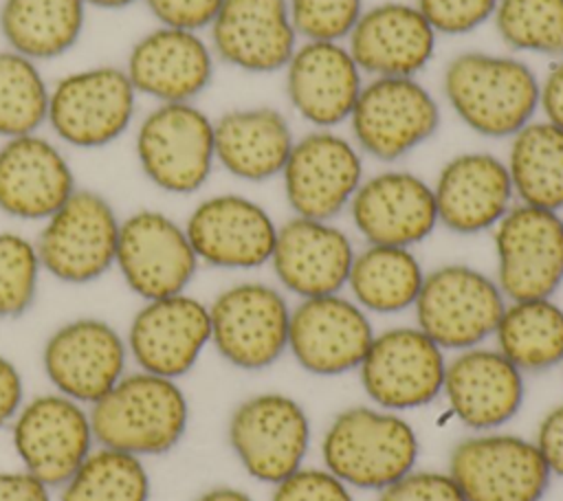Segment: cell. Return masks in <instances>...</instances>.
<instances>
[{"label": "cell", "instance_id": "obj_1", "mask_svg": "<svg viewBox=\"0 0 563 501\" xmlns=\"http://www.w3.org/2000/svg\"><path fill=\"white\" fill-rule=\"evenodd\" d=\"M440 92L464 127L484 138L508 141L537 119L539 75L515 53L468 48L446 59Z\"/></svg>", "mask_w": 563, "mask_h": 501}, {"label": "cell", "instance_id": "obj_2", "mask_svg": "<svg viewBox=\"0 0 563 501\" xmlns=\"http://www.w3.org/2000/svg\"><path fill=\"white\" fill-rule=\"evenodd\" d=\"M88 413L97 446L141 459L174 450L189 424V402L178 380L143 369L125 371Z\"/></svg>", "mask_w": 563, "mask_h": 501}, {"label": "cell", "instance_id": "obj_3", "mask_svg": "<svg viewBox=\"0 0 563 501\" xmlns=\"http://www.w3.org/2000/svg\"><path fill=\"white\" fill-rule=\"evenodd\" d=\"M325 468L345 486L383 490L418 459V435L396 411L352 407L341 411L321 442Z\"/></svg>", "mask_w": 563, "mask_h": 501}, {"label": "cell", "instance_id": "obj_4", "mask_svg": "<svg viewBox=\"0 0 563 501\" xmlns=\"http://www.w3.org/2000/svg\"><path fill=\"white\" fill-rule=\"evenodd\" d=\"M440 123L442 103L418 77H367L345 125L363 156L389 165L431 141Z\"/></svg>", "mask_w": 563, "mask_h": 501}, {"label": "cell", "instance_id": "obj_5", "mask_svg": "<svg viewBox=\"0 0 563 501\" xmlns=\"http://www.w3.org/2000/svg\"><path fill=\"white\" fill-rule=\"evenodd\" d=\"M136 99L123 66L77 68L51 84L46 125L66 147H108L132 127Z\"/></svg>", "mask_w": 563, "mask_h": 501}, {"label": "cell", "instance_id": "obj_6", "mask_svg": "<svg viewBox=\"0 0 563 501\" xmlns=\"http://www.w3.org/2000/svg\"><path fill=\"white\" fill-rule=\"evenodd\" d=\"M134 156L143 176L161 191H200L213 167V119L194 103H154L134 132Z\"/></svg>", "mask_w": 563, "mask_h": 501}, {"label": "cell", "instance_id": "obj_7", "mask_svg": "<svg viewBox=\"0 0 563 501\" xmlns=\"http://www.w3.org/2000/svg\"><path fill=\"white\" fill-rule=\"evenodd\" d=\"M121 218L106 196L75 189L73 196L42 222L35 237L42 270L68 286L101 279L114 268Z\"/></svg>", "mask_w": 563, "mask_h": 501}, {"label": "cell", "instance_id": "obj_8", "mask_svg": "<svg viewBox=\"0 0 563 501\" xmlns=\"http://www.w3.org/2000/svg\"><path fill=\"white\" fill-rule=\"evenodd\" d=\"M506 308L497 281L466 264H444L424 272L413 303L416 325L442 349H468L495 334Z\"/></svg>", "mask_w": 563, "mask_h": 501}, {"label": "cell", "instance_id": "obj_9", "mask_svg": "<svg viewBox=\"0 0 563 501\" xmlns=\"http://www.w3.org/2000/svg\"><path fill=\"white\" fill-rule=\"evenodd\" d=\"M211 345L233 367L264 369L288 349L290 305L264 281H238L209 303Z\"/></svg>", "mask_w": 563, "mask_h": 501}, {"label": "cell", "instance_id": "obj_10", "mask_svg": "<svg viewBox=\"0 0 563 501\" xmlns=\"http://www.w3.org/2000/svg\"><path fill=\"white\" fill-rule=\"evenodd\" d=\"M279 178L295 215L334 220L365 178L363 154L347 134L310 127L295 138Z\"/></svg>", "mask_w": 563, "mask_h": 501}, {"label": "cell", "instance_id": "obj_11", "mask_svg": "<svg viewBox=\"0 0 563 501\" xmlns=\"http://www.w3.org/2000/svg\"><path fill=\"white\" fill-rule=\"evenodd\" d=\"M9 428L22 468L51 488L64 486L97 446L88 407L57 391L24 400Z\"/></svg>", "mask_w": 563, "mask_h": 501}, {"label": "cell", "instance_id": "obj_12", "mask_svg": "<svg viewBox=\"0 0 563 501\" xmlns=\"http://www.w3.org/2000/svg\"><path fill=\"white\" fill-rule=\"evenodd\" d=\"M495 281L506 301L545 299L563 283V218L515 202L493 229Z\"/></svg>", "mask_w": 563, "mask_h": 501}, {"label": "cell", "instance_id": "obj_13", "mask_svg": "<svg viewBox=\"0 0 563 501\" xmlns=\"http://www.w3.org/2000/svg\"><path fill=\"white\" fill-rule=\"evenodd\" d=\"M227 435L253 479L279 483L301 468L310 446V420L290 396L257 393L233 409Z\"/></svg>", "mask_w": 563, "mask_h": 501}, {"label": "cell", "instance_id": "obj_14", "mask_svg": "<svg viewBox=\"0 0 563 501\" xmlns=\"http://www.w3.org/2000/svg\"><path fill=\"white\" fill-rule=\"evenodd\" d=\"M128 360L125 336L97 316H77L57 325L42 347V369L53 391L86 407L121 380Z\"/></svg>", "mask_w": 563, "mask_h": 501}, {"label": "cell", "instance_id": "obj_15", "mask_svg": "<svg viewBox=\"0 0 563 501\" xmlns=\"http://www.w3.org/2000/svg\"><path fill=\"white\" fill-rule=\"evenodd\" d=\"M198 266L185 226L167 213L139 209L121 220L114 268L141 301L187 292Z\"/></svg>", "mask_w": 563, "mask_h": 501}, {"label": "cell", "instance_id": "obj_16", "mask_svg": "<svg viewBox=\"0 0 563 501\" xmlns=\"http://www.w3.org/2000/svg\"><path fill=\"white\" fill-rule=\"evenodd\" d=\"M449 475L466 501H541L552 477L534 442L510 433L462 439Z\"/></svg>", "mask_w": 563, "mask_h": 501}, {"label": "cell", "instance_id": "obj_17", "mask_svg": "<svg viewBox=\"0 0 563 501\" xmlns=\"http://www.w3.org/2000/svg\"><path fill=\"white\" fill-rule=\"evenodd\" d=\"M358 369L365 393L380 409L405 411L442 393L446 360L444 349L418 325H400L374 334Z\"/></svg>", "mask_w": 563, "mask_h": 501}, {"label": "cell", "instance_id": "obj_18", "mask_svg": "<svg viewBox=\"0 0 563 501\" xmlns=\"http://www.w3.org/2000/svg\"><path fill=\"white\" fill-rule=\"evenodd\" d=\"M209 343V303L189 292L143 301L125 332L128 354L136 369L174 380L194 369Z\"/></svg>", "mask_w": 563, "mask_h": 501}, {"label": "cell", "instance_id": "obj_19", "mask_svg": "<svg viewBox=\"0 0 563 501\" xmlns=\"http://www.w3.org/2000/svg\"><path fill=\"white\" fill-rule=\"evenodd\" d=\"M183 226L198 261L224 270H253L268 264L277 237L271 213L242 193L202 198Z\"/></svg>", "mask_w": 563, "mask_h": 501}, {"label": "cell", "instance_id": "obj_20", "mask_svg": "<svg viewBox=\"0 0 563 501\" xmlns=\"http://www.w3.org/2000/svg\"><path fill=\"white\" fill-rule=\"evenodd\" d=\"M216 55L200 31L156 24L128 51L123 70L139 97L194 103L213 81Z\"/></svg>", "mask_w": 563, "mask_h": 501}, {"label": "cell", "instance_id": "obj_21", "mask_svg": "<svg viewBox=\"0 0 563 501\" xmlns=\"http://www.w3.org/2000/svg\"><path fill=\"white\" fill-rule=\"evenodd\" d=\"M290 110L314 130H339L365 84L345 42L299 40L282 70Z\"/></svg>", "mask_w": 563, "mask_h": 501}, {"label": "cell", "instance_id": "obj_22", "mask_svg": "<svg viewBox=\"0 0 563 501\" xmlns=\"http://www.w3.org/2000/svg\"><path fill=\"white\" fill-rule=\"evenodd\" d=\"M372 338L367 312L341 292L299 299L290 308L288 349L310 374L339 376L356 369Z\"/></svg>", "mask_w": 563, "mask_h": 501}, {"label": "cell", "instance_id": "obj_23", "mask_svg": "<svg viewBox=\"0 0 563 501\" xmlns=\"http://www.w3.org/2000/svg\"><path fill=\"white\" fill-rule=\"evenodd\" d=\"M347 211L365 244L413 248L438 226L431 185L422 176L396 167L365 176Z\"/></svg>", "mask_w": 563, "mask_h": 501}, {"label": "cell", "instance_id": "obj_24", "mask_svg": "<svg viewBox=\"0 0 563 501\" xmlns=\"http://www.w3.org/2000/svg\"><path fill=\"white\" fill-rule=\"evenodd\" d=\"M216 62L246 73H282L299 44L286 0H222L207 29Z\"/></svg>", "mask_w": 563, "mask_h": 501}, {"label": "cell", "instance_id": "obj_25", "mask_svg": "<svg viewBox=\"0 0 563 501\" xmlns=\"http://www.w3.org/2000/svg\"><path fill=\"white\" fill-rule=\"evenodd\" d=\"M345 46L367 77H418L435 55L438 33L413 2L365 7Z\"/></svg>", "mask_w": 563, "mask_h": 501}, {"label": "cell", "instance_id": "obj_26", "mask_svg": "<svg viewBox=\"0 0 563 501\" xmlns=\"http://www.w3.org/2000/svg\"><path fill=\"white\" fill-rule=\"evenodd\" d=\"M77 189L62 143L33 132L0 141V213L44 222Z\"/></svg>", "mask_w": 563, "mask_h": 501}, {"label": "cell", "instance_id": "obj_27", "mask_svg": "<svg viewBox=\"0 0 563 501\" xmlns=\"http://www.w3.org/2000/svg\"><path fill=\"white\" fill-rule=\"evenodd\" d=\"M431 189L438 224L457 235L493 231L515 204L506 160L484 149L453 154L440 167Z\"/></svg>", "mask_w": 563, "mask_h": 501}, {"label": "cell", "instance_id": "obj_28", "mask_svg": "<svg viewBox=\"0 0 563 501\" xmlns=\"http://www.w3.org/2000/svg\"><path fill=\"white\" fill-rule=\"evenodd\" d=\"M354 255L350 235L332 224V220L292 215L284 224H277L268 264L284 290L308 299L341 292L347 283Z\"/></svg>", "mask_w": 563, "mask_h": 501}, {"label": "cell", "instance_id": "obj_29", "mask_svg": "<svg viewBox=\"0 0 563 501\" xmlns=\"http://www.w3.org/2000/svg\"><path fill=\"white\" fill-rule=\"evenodd\" d=\"M442 393L464 426L493 431L519 413L523 378L499 349L477 345L446 363Z\"/></svg>", "mask_w": 563, "mask_h": 501}, {"label": "cell", "instance_id": "obj_30", "mask_svg": "<svg viewBox=\"0 0 563 501\" xmlns=\"http://www.w3.org/2000/svg\"><path fill=\"white\" fill-rule=\"evenodd\" d=\"M295 138L290 119L275 105H240L213 119L216 165L244 182L277 178Z\"/></svg>", "mask_w": 563, "mask_h": 501}, {"label": "cell", "instance_id": "obj_31", "mask_svg": "<svg viewBox=\"0 0 563 501\" xmlns=\"http://www.w3.org/2000/svg\"><path fill=\"white\" fill-rule=\"evenodd\" d=\"M84 0H2L0 33L7 48L51 62L73 51L86 26Z\"/></svg>", "mask_w": 563, "mask_h": 501}, {"label": "cell", "instance_id": "obj_32", "mask_svg": "<svg viewBox=\"0 0 563 501\" xmlns=\"http://www.w3.org/2000/svg\"><path fill=\"white\" fill-rule=\"evenodd\" d=\"M506 167L515 200L528 207L563 211V130L532 119L508 138Z\"/></svg>", "mask_w": 563, "mask_h": 501}, {"label": "cell", "instance_id": "obj_33", "mask_svg": "<svg viewBox=\"0 0 563 501\" xmlns=\"http://www.w3.org/2000/svg\"><path fill=\"white\" fill-rule=\"evenodd\" d=\"M424 281L420 259L411 248L365 244L352 259L345 288L374 314H396L413 308Z\"/></svg>", "mask_w": 563, "mask_h": 501}, {"label": "cell", "instance_id": "obj_34", "mask_svg": "<svg viewBox=\"0 0 563 501\" xmlns=\"http://www.w3.org/2000/svg\"><path fill=\"white\" fill-rule=\"evenodd\" d=\"M493 336L517 369L554 367L563 363V308L552 297L506 301Z\"/></svg>", "mask_w": 563, "mask_h": 501}, {"label": "cell", "instance_id": "obj_35", "mask_svg": "<svg viewBox=\"0 0 563 501\" xmlns=\"http://www.w3.org/2000/svg\"><path fill=\"white\" fill-rule=\"evenodd\" d=\"M59 488V501H147L150 475L141 457L95 446Z\"/></svg>", "mask_w": 563, "mask_h": 501}, {"label": "cell", "instance_id": "obj_36", "mask_svg": "<svg viewBox=\"0 0 563 501\" xmlns=\"http://www.w3.org/2000/svg\"><path fill=\"white\" fill-rule=\"evenodd\" d=\"M490 24L519 57H563V0H499Z\"/></svg>", "mask_w": 563, "mask_h": 501}, {"label": "cell", "instance_id": "obj_37", "mask_svg": "<svg viewBox=\"0 0 563 501\" xmlns=\"http://www.w3.org/2000/svg\"><path fill=\"white\" fill-rule=\"evenodd\" d=\"M51 84L40 64L11 51H0V141L40 132L46 125Z\"/></svg>", "mask_w": 563, "mask_h": 501}, {"label": "cell", "instance_id": "obj_38", "mask_svg": "<svg viewBox=\"0 0 563 501\" xmlns=\"http://www.w3.org/2000/svg\"><path fill=\"white\" fill-rule=\"evenodd\" d=\"M42 272L35 240L18 231H0V319L31 310Z\"/></svg>", "mask_w": 563, "mask_h": 501}, {"label": "cell", "instance_id": "obj_39", "mask_svg": "<svg viewBox=\"0 0 563 501\" xmlns=\"http://www.w3.org/2000/svg\"><path fill=\"white\" fill-rule=\"evenodd\" d=\"M299 40L345 42L361 18L363 0H286Z\"/></svg>", "mask_w": 563, "mask_h": 501}, {"label": "cell", "instance_id": "obj_40", "mask_svg": "<svg viewBox=\"0 0 563 501\" xmlns=\"http://www.w3.org/2000/svg\"><path fill=\"white\" fill-rule=\"evenodd\" d=\"M499 0H413L438 37H462L493 20Z\"/></svg>", "mask_w": 563, "mask_h": 501}, {"label": "cell", "instance_id": "obj_41", "mask_svg": "<svg viewBox=\"0 0 563 501\" xmlns=\"http://www.w3.org/2000/svg\"><path fill=\"white\" fill-rule=\"evenodd\" d=\"M271 501H352V494L328 468H299L275 483Z\"/></svg>", "mask_w": 563, "mask_h": 501}, {"label": "cell", "instance_id": "obj_42", "mask_svg": "<svg viewBox=\"0 0 563 501\" xmlns=\"http://www.w3.org/2000/svg\"><path fill=\"white\" fill-rule=\"evenodd\" d=\"M376 501H466L449 472L409 470L385 486Z\"/></svg>", "mask_w": 563, "mask_h": 501}, {"label": "cell", "instance_id": "obj_43", "mask_svg": "<svg viewBox=\"0 0 563 501\" xmlns=\"http://www.w3.org/2000/svg\"><path fill=\"white\" fill-rule=\"evenodd\" d=\"M156 24L187 31H207L222 0H143Z\"/></svg>", "mask_w": 563, "mask_h": 501}, {"label": "cell", "instance_id": "obj_44", "mask_svg": "<svg viewBox=\"0 0 563 501\" xmlns=\"http://www.w3.org/2000/svg\"><path fill=\"white\" fill-rule=\"evenodd\" d=\"M537 116L563 130V57L550 59L543 75H539Z\"/></svg>", "mask_w": 563, "mask_h": 501}, {"label": "cell", "instance_id": "obj_45", "mask_svg": "<svg viewBox=\"0 0 563 501\" xmlns=\"http://www.w3.org/2000/svg\"><path fill=\"white\" fill-rule=\"evenodd\" d=\"M534 446L541 453L550 475L563 477V404L545 413L537 428Z\"/></svg>", "mask_w": 563, "mask_h": 501}, {"label": "cell", "instance_id": "obj_46", "mask_svg": "<svg viewBox=\"0 0 563 501\" xmlns=\"http://www.w3.org/2000/svg\"><path fill=\"white\" fill-rule=\"evenodd\" d=\"M0 501H51V486L29 470H0Z\"/></svg>", "mask_w": 563, "mask_h": 501}, {"label": "cell", "instance_id": "obj_47", "mask_svg": "<svg viewBox=\"0 0 563 501\" xmlns=\"http://www.w3.org/2000/svg\"><path fill=\"white\" fill-rule=\"evenodd\" d=\"M24 404V380L18 365L0 354V428L9 426Z\"/></svg>", "mask_w": 563, "mask_h": 501}, {"label": "cell", "instance_id": "obj_48", "mask_svg": "<svg viewBox=\"0 0 563 501\" xmlns=\"http://www.w3.org/2000/svg\"><path fill=\"white\" fill-rule=\"evenodd\" d=\"M196 501H253V499L246 492L238 490V488L218 486V488H211V490L202 492Z\"/></svg>", "mask_w": 563, "mask_h": 501}, {"label": "cell", "instance_id": "obj_49", "mask_svg": "<svg viewBox=\"0 0 563 501\" xmlns=\"http://www.w3.org/2000/svg\"><path fill=\"white\" fill-rule=\"evenodd\" d=\"M88 7H95V9H108V11H117V9H125V7H132L136 4L139 0H84Z\"/></svg>", "mask_w": 563, "mask_h": 501}]
</instances>
